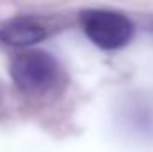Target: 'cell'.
Segmentation results:
<instances>
[{"mask_svg": "<svg viewBox=\"0 0 153 152\" xmlns=\"http://www.w3.org/2000/svg\"><path fill=\"white\" fill-rule=\"evenodd\" d=\"M11 79L25 93H46L61 77L57 59L45 50H25L18 54L9 68Z\"/></svg>", "mask_w": 153, "mask_h": 152, "instance_id": "1", "label": "cell"}, {"mask_svg": "<svg viewBox=\"0 0 153 152\" xmlns=\"http://www.w3.org/2000/svg\"><path fill=\"white\" fill-rule=\"evenodd\" d=\"M85 36L98 48H123L134 36V23L128 16L112 9H85L80 14Z\"/></svg>", "mask_w": 153, "mask_h": 152, "instance_id": "2", "label": "cell"}, {"mask_svg": "<svg viewBox=\"0 0 153 152\" xmlns=\"http://www.w3.org/2000/svg\"><path fill=\"white\" fill-rule=\"evenodd\" d=\"M46 38V29L30 16H16L0 27V41L11 47H27Z\"/></svg>", "mask_w": 153, "mask_h": 152, "instance_id": "3", "label": "cell"}]
</instances>
